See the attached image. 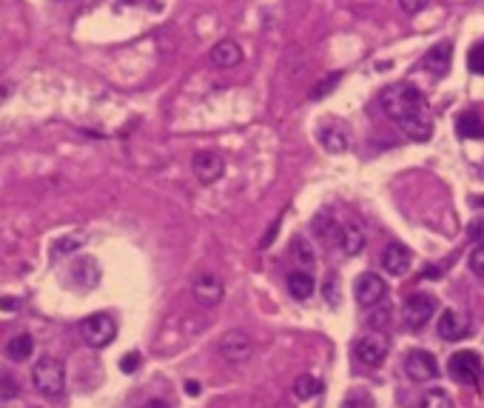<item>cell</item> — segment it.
<instances>
[{"label": "cell", "instance_id": "16", "mask_svg": "<svg viewBox=\"0 0 484 408\" xmlns=\"http://www.w3.org/2000/svg\"><path fill=\"white\" fill-rule=\"evenodd\" d=\"M365 243H368V237H365V232H362L356 223H342V226H339V232H336V246H339L342 254L356 257V254H362Z\"/></svg>", "mask_w": 484, "mask_h": 408}, {"label": "cell", "instance_id": "34", "mask_svg": "<svg viewBox=\"0 0 484 408\" xmlns=\"http://www.w3.org/2000/svg\"><path fill=\"white\" fill-rule=\"evenodd\" d=\"M342 408H373V402H370V397H365V394H351V397L342 402Z\"/></svg>", "mask_w": 484, "mask_h": 408}, {"label": "cell", "instance_id": "25", "mask_svg": "<svg viewBox=\"0 0 484 408\" xmlns=\"http://www.w3.org/2000/svg\"><path fill=\"white\" fill-rule=\"evenodd\" d=\"M467 69H470L473 75H481V77H484V41L475 43V46L467 52Z\"/></svg>", "mask_w": 484, "mask_h": 408}, {"label": "cell", "instance_id": "26", "mask_svg": "<svg viewBox=\"0 0 484 408\" xmlns=\"http://www.w3.org/2000/svg\"><path fill=\"white\" fill-rule=\"evenodd\" d=\"M83 243H86V235H66V237H60L57 240V254H72V252H77V249H83Z\"/></svg>", "mask_w": 484, "mask_h": 408}, {"label": "cell", "instance_id": "36", "mask_svg": "<svg viewBox=\"0 0 484 408\" xmlns=\"http://www.w3.org/2000/svg\"><path fill=\"white\" fill-rule=\"evenodd\" d=\"M441 269H444V266H436V269L430 266V269H424V277H427V280H439V277H441Z\"/></svg>", "mask_w": 484, "mask_h": 408}, {"label": "cell", "instance_id": "29", "mask_svg": "<svg viewBox=\"0 0 484 408\" xmlns=\"http://www.w3.org/2000/svg\"><path fill=\"white\" fill-rule=\"evenodd\" d=\"M387 320H390V308H385V306H373V311H370V317H368L370 328H373V331H382V328L387 326Z\"/></svg>", "mask_w": 484, "mask_h": 408}, {"label": "cell", "instance_id": "24", "mask_svg": "<svg viewBox=\"0 0 484 408\" xmlns=\"http://www.w3.org/2000/svg\"><path fill=\"white\" fill-rule=\"evenodd\" d=\"M339 80H342V72H334V75H328L325 80H319V83L311 89V100H319V97L331 95V89H336V86H339Z\"/></svg>", "mask_w": 484, "mask_h": 408}, {"label": "cell", "instance_id": "5", "mask_svg": "<svg viewBox=\"0 0 484 408\" xmlns=\"http://www.w3.org/2000/svg\"><path fill=\"white\" fill-rule=\"evenodd\" d=\"M317 140H319V146L325 151L342 154L351 146V126L345 120H339V117H328L325 123L317 126Z\"/></svg>", "mask_w": 484, "mask_h": 408}, {"label": "cell", "instance_id": "1", "mask_svg": "<svg viewBox=\"0 0 484 408\" xmlns=\"http://www.w3.org/2000/svg\"><path fill=\"white\" fill-rule=\"evenodd\" d=\"M379 106L393 123H399V129L410 140H419V143L430 140L433 114H430V106H427L424 95L413 83H396V86L385 89L379 95Z\"/></svg>", "mask_w": 484, "mask_h": 408}, {"label": "cell", "instance_id": "13", "mask_svg": "<svg viewBox=\"0 0 484 408\" xmlns=\"http://www.w3.org/2000/svg\"><path fill=\"white\" fill-rule=\"evenodd\" d=\"M410 263H413V257H410V249L405 243L385 246V252H382V269L390 277H405L410 272Z\"/></svg>", "mask_w": 484, "mask_h": 408}, {"label": "cell", "instance_id": "12", "mask_svg": "<svg viewBox=\"0 0 484 408\" xmlns=\"http://www.w3.org/2000/svg\"><path fill=\"white\" fill-rule=\"evenodd\" d=\"M353 357L362 365H379L387 357V343L382 334H365L353 343Z\"/></svg>", "mask_w": 484, "mask_h": 408}, {"label": "cell", "instance_id": "18", "mask_svg": "<svg viewBox=\"0 0 484 408\" xmlns=\"http://www.w3.org/2000/svg\"><path fill=\"white\" fill-rule=\"evenodd\" d=\"M211 63L219 66V69H233V66L242 63V49L233 41H219L211 49Z\"/></svg>", "mask_w": 484, "mask_h": 408}, {"label": "cell", "instance_id": "17", "mask_svg": "<svg viewBox=\"0 0 484 408\" xmlns=\"http://www.w3.org/2000/svg\"><path fill=\"white\" fill-rule=\"evenodd\" d=\"M72 280L77 289H94L100 283V266L94 257H80L72 266Z\"/></svg>", "mask_w": 484, "mask_h": 408}, {"label": "cell", "instance_id": "39", "mask_svg": "<svg viewBox=\"0 0 484 408\" xmlns=\"http://www.w3.org/2000/svg\"><path fill=\"white\" fill-rule=\"evenodd\" d=\"M143 408H171V405H168V402H163V399H148Z\"/></svg>", "mask_w": 484, "mask_h": 408}, {"label": "cell", "instance_id": "40", "mask_svg": "<svg viewBox=\"0 0 484 408\" xmlns=\"http://www.w3.org/2000/svg\"><path fill=\"white\" fill-rule=\"evenodd\" d=\"M0 308H6V311H12V308H18V303H12V300H0Z\"/></svg>", "mask_w": 484, "mask_h": 408}, {"label": "cell", "instance_id": "28", "mask_svg": "<svg viewBox=\"0 0 484 408\" xmlns=\"http://www.w3.org/2000/svg\"><path fill=\"white\" fill-rule=\"evenodd\" d=\"M467 266H470L473 274L484 277V243H475V249H473L470 257H467Z\"/></svg>", "mask_w": 484, "mask_h": 408}, {"label": "cell", "instance_id": "19", "mask_svg": "<svg viewBox=\"0 0 484 408\" xmlns=\"http://www.w3.org/2000/svg\"><path fill=\"white\" fill-rule=\"evenodd\" d=\"M285 283H288L291 297H297V300H308V297L314 294V289H317L311 269H294V272L288 274V280H285Z\"/></svg>", "mask_w": 484, "mask_h": 408}, {"label": "cell", "instance_id": "7", "mask_svg": "<svg viewBox=\"0 0 484 408\" xmlns=\"http://www.w3.org/2000/svg\"><path fill=\"white\" fill-rule=\"evenodd\" d=\"M447 371H450V377H453L456 382H461V385H475V382L481 380V357H478L475 351H470V348H461V351H456V354L450 357Z\"/></svg>", "mask_w": 484, "mask_h": 408}, {"label": "cell", "instance_id": "23", "mask_svg": "<svg viewBox=\"0 0 484 408\" xmlns=\"http://www.w3.org/2000/svg\"><path fill=\"white\" fill-rule=\"evenodd\" d=\"M422 408H456V405H453V399L441 388H430L422 397Z\"/></svg>", "mask_w": 484, "mask_h": 408}, {"label": "cell", "instance_id": "32", "mask_svg": "<svg viewBox=\"0 0 484 408\" xmlns=\"http://www.w3.org/2000/svg\"><path fill=\"white\" fill-rule=\"evenodd\" d=\"M467 235H470V240H475V243H484V212H481L478 218H473V220H470V226H467Z\"/></svg>", "mask_w": 484, "mask_h": 408}, {"label": "cell", "instance_id": "35", "mask_svg": "<svg viewBox=\"0 0 484 408\" xmlns=\"http://www.w3.org/2000/svg\"><path fill=\"white\" fill-rule=\"evenodd\" d=\"M277 232H280V223H274V226H271V229H268V235H265V237H263V243H260V246H263V249H268V246H271V240H274V237H277Z\"/></svg>", "mask_w": 484, "mask_h": 408}, {"label": "cell", "instance_id": "8", "mask_svg": "<svg viewBox=\"0 0 484 408\" xmlns=\"http://www.w3.org/2000/svg\"><path fill=\"white\" fill-rule=\"evenodd\" d=\"M353 297H356V303L362 308H373V306H379L387 297V283L379 274L365 272V274H359L353 280Z\"/></svg>", "mask_w": 484, "mask_h": 408}, {"label": "cell", "instance_id": "20", "mask_svg": "<svg viewBox=\"0 0 484 408\" xmlns=\"http://www.w3.org/2000/svg\"><path fill=\"white\" fill-rule=\"evenodd\" d=\"M456 134L464 140H484V123L475 112H461L456 117Z\"/></svg>", "mask_w": 484, "mask_h": 408}, {"label": "cell", "instance_id": "6", "mask_svg": "<svg viewBox=\"0 0 484 408\" xmlns=\"http://www.w3.org/2000/svg\"><path fill=\"white\" fill-rule=\"evenodd\" d=\"M80 331H83V340H86L92 348H106V345H111L114 337H117V323H114L109 314H92V317L83 320Z\"/></svg>", "mask_w": 484, "mask_h": 408}, {"label": "cell", "instance_id": "21", "mask_svg": "<svg viewBox=\"0 0 484 408\" xmlns=\"http://www.w3.org/2000/svg\"><path fill=\"white\" fill-rule=\"evenodd\" d=\"M32 351H35V340H32V334H18V337H12V340H9V345H6V354H9V360H15V363L29 360V357H32Z\"/></svg>", "mask_w": 484, "mask_h": 408}, {"label": "cell", "instance_id": "15", "mask_svg": "<svg viewBox=\"0 0 484 408\" xmlns=\"http://www.w3.org/2000/svg\"><path fill=\"white\" fill-rule=\"evenodd\" d=\"M436 331H439V337H441V340L456 343V340H464L470 328H467L464 317H461L456 308H444V311L439 314V320H436Z\"/></svg>", "mask_w": 484, "mask_h": 408}, {"label": "cell", "instance_id": "10", "mask_svg": "<svg viewBox=\"0 0 484 408\" xmlns=\"http://www.w3.org/2000/svg\"><path fill=\"white\" fill-rule=\"evenodd\" d=\"M405 374L413 380V382H427L433 377H439V363L430 351H422V348H413L405 354Z\"/></svg>", "mask_w": 484, "mask_h": 408}, {"label": "cell", "instance_id": "3", "mask_svg": "<svg viewBox=\"0 0 484 408\" xmlns=\"http://www.w3.org/2000/svg\"><path fill=\"white\" fill-rule=\"evenodd\" d=\"M219 357L231 365H246L254 357V340L246 331L231 328L219 337Z\"/></svg>", "mask_w": 484, "mask_h": 408}, {"label": "cell", "instance_id": "33", "mask_svg": "<svg viewBox=\"0 0 484 408\" xmlns=\"http://www.w3.org/2000/svg\"><path fill=\"white\" fill-rule=\"evenodd\" d=\"M140 360H143V357H140L137 351H131V354H126V357L120 360V371H123V374H134V371L140 368Z\"/></svg>", "mask_w": 484, "mask_h": 408}, {"label": "cell", "instance_id": "31", "mask_svg": "<svg viewBox=\"0 0 484 408\" xmlns=\"http://www.w3.org/2000/svg\"><path fill=\"white\" fill-rule=\"evenodd\" d=\"M427 6H430V0H399V9H402L407 18H413V15L424 12Z\"/></svg>", "mask_w": 484, "mask_h": 408}, {"label": "cell", "instance_id": "22", "mask_svg": "<svg viewBox=\"0 0 484 408\" xmlns=\"http://www.w3.org/2000/svg\"><path fill=\"white\" fill-rule=\"evenodd\" d=\"M319 391H322V382L314 380L311 374H302V377L294 380V397L297 399H314Z\"/></svg>", "mask_w": 484, "mask_h": 408}, {"label": "cell", "instance_id": "38", "mask_svg": "<svg viewBox=\"0 0 484 408\" xmlns=\"http://www.w3.org/2000/svg\"><path fill=\"white\" fill-rule=\"evenodd\" d=\"M185 391H188L191 397H197V394H199V382H197V380H188V382H185Z\"/></svg>", "mask_w": 484, "mask_h": 408}, {"label": "cell", "instance_id": "37", "mask_svg": "<svg viewBox=\"0 0 484 408\" xmlns=\"http://www.w3.org/2000/svg\"><path fill=\"white\" fill-rule=\"evenodd\" d=\"M12 97V86L9 83H0V103H6Z\"/></svg>", "mask_w": 484, "mask_h": 408}, {"label": "cell", "instance_id": "11", "mask_svg": "<svg viewBox=\"0 0 484 408\" xmlns=\"http://www.w3.org/2000/svg\"><path fill=\"white\" fill-rule=\"evenodd\" d=\"M191 171H194V177H197L199 183L211 186V183H216V180L222 177L225 160H222L216 151H197L194 160H191Z\"/></svg>", "mask_w": 484, "mask_h": 408}, {"label": "cell", "instance_id": "4", "mask_svg": "<svg viewBox=\"0 0 484 408\" xmlns=\"http://www.w3.org/2000/svg\"><path fill=\"white\" fill-rule=\"evenodd\" d=\"M436 297L433 294H427V291H413V294H407L405 297V306H402V317L407 320V326L410 328H424L430 320H433V314H436Z\"/></svg>", "mask_w": 484, "mask_h": 408}, {"label": "cell", "instance_id": "9", "mask_svg": "<svg viewBox=\"0 0 484 408\" xmlns=\"http://www.w3.org/2000/svg\"><path fill=\"white\" fill-rule=\"evenodd\" d=\"M191 294H194V300H197L199 306L211 308V306H219V303H222V297H225V286H222V280H219L216 274L202 272V274H197V277H194V283H191Z\"/></svg>", "mask_w": 484, "mask_h": 408}, {"label": "cell", "instance_id": "14", "mask_svg": "<svg viewBox=\"0 0 484 408\" xmlns=\"http://www.w3.org/2000/svg\"><path fill=\"white\" fill-rule=\"evenodd\" d=\"M450 63H453V43H450V41L436 43V46L427 49V55L422 58V69H427V72L436 75V77H444L447 69H450Z\"/></svg>", "mask_w": 484, "mask_h": 408}, {"label": "cell", "instance_id": "30", "mask_svg": "<svg viewBox=\"0 0 484 408\" xmlns=\"http://www.w3.org/2000/svg\"><path fill=\"white\" fill-rule=\"evenodd\" d=\"M294 257L302 263L299 269H311V263H314V254H311V249H308L305 240H294Z\"/></svg>", "mask_w": 484, "mask_h": 408}, {"label": "cell", "instance_id": "41", "mask_svg": "<svg viewBox=\"0 0 484 408\" xmlns=\"http://www.w3.org/2000/svg\"><path fill=\"white\" fill-rule=\"evenodd\" d=\"M473 203H475V206H481V209H484V197H473Z\"/></svg>", "mask_w": 484, "mask_h": 408}, {"label": "cell", "instance_id": "2", "mask_svg": "<svg viewBox=\"0 0 484 408\" xmlns=\"http://www.w3.org/2000/svg\"><path fill=\"white\" fill-rule=\"evenodd\" d=\"M32 382L46 399H60L66 391V368L55 357H40L32 368Z\"/></svg>", "mask_w": 484, "mask_h": 408}, {"label": "cell", "instance_id": "27", "mask_svg": "<svg viewBox=\"0 0 484 408\" xmlns=\"http://www.w3.org/2000/svg\"><path fill=\"white\" fill-rule=\"evenodd\" d=\"M339 232V226L334 223V218H331V212H325V215H319L317 218V235L319 237H325V240H331L334 235Z\"/></svg>", "mask_w": 484, "mask_h": 408}]
</instances>
